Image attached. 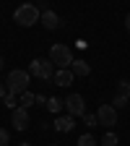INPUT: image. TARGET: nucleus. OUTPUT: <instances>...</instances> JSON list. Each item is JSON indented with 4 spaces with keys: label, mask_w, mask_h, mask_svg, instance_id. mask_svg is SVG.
Segmentation results:
<instances>
[{
    "label": "nucleus",
    "mask_w": 130,
    "mask_h": 146,
    "mask_svg": "<svg viewBox=\"0 0 130 146\" xmlns=\"http://www.w3.org/2000/svg\"><path fill=\"white\" fill-rule=\"evenodd\" d=\"M42 18V8L39 5H34V3H26V5H18L16 8V13H13V21L18 24V26H34L36 21Z\"/></svg>",
    "instance_id": "f257e3e1"
},
{
    "label": "nucleus",
    "mask_w": 130,
    "mask_h": 146,
    "mask_svg": "<svg viewBox=\"0 0 130 146\" xmlns=\"http://www.w3.org/2000/svg\"><path fill=\"white\" fill-rule=\"evenodd\" d=\"M31 84V76H29V70H21V68H16L8 73V78H5V86H8V94L18 97V94H24V91L29 89Z\"/></svg>",
    "instance_id": "f03ea898"
},
{
    "label": "nucleus",
    "mask_w": 130,
    "mask_h": 146,
    "mask_svg": "<svg viewBox=\"0 0 130 146\" xmlns=\"http://www.w3.org/2000/svg\"><path fill=\"white\" fill-rule=\"evenodd\" d=\"M29 76H31V78H42V81L55 78V63H52V60H44V58L31 60V63H29Z\"/></svg>",
    "instance_id": "7ed1b4c3"
},
{
    "label": "nucleus",
    "mask_w": 130,
    "mask_h": 146,
    "mask_svg": "<svg viewBox=\"0 0 130 146\" xmlns=\"http://www.w3.org/2000/svg\"><path fill=\"white\" fill-rule=\"evenodd\" d=\"M49 60L57 65V68H70V65H73V52H70L68 44H52Z\"/></svg>",
    "instance_id": "20e7f679"
},
{
    "label": "nucleus",
    "mask_w": 130,
    "mask_h": 146,
    "mask_svg": "<svg viewBox=\"0 0 130 146\" xmlns=\"http://www.w3.org/2000/svg\"><path fill=\"white\" fill-rule=\"evenodd\" d=\"M63 107L68 110L70 117H81L86 112V104H83V97L81 94H68V99H63Z\"/></svg>",
    "instance_id": "39448f33"
},
{
    "label": "nucleus",
    "mask_w": 130,
    "mask_h": 146,
    "mask_svg": "<svg viewBox=\"0 0 130 146\" xmlns=\"http://www.w3.org/2000/svg\"><path fill=\"white\" fill-rule=\"evenodd\" d=\"M96 120H99V125H115L117 123V110L112 107V104H102L99 110H96Z\"/></svg>",
    "instance_id": "423d86ee"
},
{
    "label": "nucleus",
    "mask_w": 130,
    "mask_h": 146,
    "mask_svg": "<svg viewBox=\"0 0 130 146\" xmlns=\"http://www.w3.org/2000/svg\"><path fill=\"white\" fill-rule=\"evenodd\" d=\"M11 123H13L16 131H26L29 128V110L26 107H16L13 115H11Z\"/></svg>",
    "instance_id": "0eeeda50"
},
{
    "label": "nucleus",
    "mask_w": 130,
    "mask_h": 146,
    "mask_svg": "<svg viewBox=\"0 0 130 146\" xmlns=\"http://www.w3.org/2000/svg\"><path fill=\"white\" fill-rule=\"evenodd\" d=\"M39 21H42L44 29H49V31L60 29V16L55 13V11H49V8H42V18H39Z\"/></svg>",
    "instance_id": "6e6552de"
},
{
    "label": "nucleus",
    "mask_w": 130,
    "mask_h": 146,
    "mask_svg": "<svg viewBox=\"0 0 130 146\" xmlns=\"http://www.w3.org/2000/svg\"><path fill=\"white\" fill-rule=\"evenodd\" d=\"M73 78H76V76H73V70L70 68H57V70H55V86H70L73 84Z\"/></svg>",
    "instance_id": "1a4fd4ad"
},
{
    "label": "nucleus",
    "mask_w": 130,
    "mask_h": 146,
    "mask_svg": "<svg viewBox=\"0 0 130 146\" xmlns=\"http://www.w3.org/2000/svg\"><path fill=\"white\" fill-rule=\"evenodd\" d=\"M73 128H76V117H70V115H60L55 120V131H60V133H70Z\"/></svg>",
    "instance_id": "9d476101"
},
{
    "label": "nucleus",
    "mask_w": 130,
    "mask_h": 146,
    "mask_svg": "<svg viewBox=\"0 0 130 146\" xmlns=\"http://www.w3.org/2000/svg\"><path fill=\"white\" fill-rule=\"evenodd\" d=\"M70 70H73V76H88V73H91V65L86 60H73Z\"/></svg>",
    "instance_id": "9b49d317"
},
{
    "label": "nucleus",
    "mask_w": 130,
    "mask_h": 146,
    "mask_svg": "<svg viewBox=\"0 0 130 146\" xmlns=\"http://www.w3.org/2000/svg\"><path fill=\"white\" fill-rule=\"evenodd\" d=\"M18 102H21V107H26V110H29L31 104H36V94H34V91H29V89H26L24 94H18Z\"/></svg>",
    "instance_id": "f8f14e48"
},
{
    "label": "nucleus",
    "mask_w": 130,
    "mask_h": 146,
    "mask_svg": "<svg viewBox=\"0 0 130 146\" xmlns=\"http://www.w3.org/2000/svg\"><path fill=\"white\" fill-rule=\"evenodd\" d=\"M117 97H122V99L130 102V81H127V78H122V81L117 84Z\"/></svg>",
    "instance_id": "ddd939ff"
},
{
    "label": "nucleus",
    "mask_w": 130,
    "mask_h": 146,
    "mask_svg": "<svg viewBox=\"0 0 130 146\" xmlns=\"http://www.w3.org/2000/svg\"><path fill=\"white\" fill-rule=\"evenodd\" d=\"M47 110H49V112H60V110H63V99L49 97V99H47Z\"/></svg>",
    "instance_id": "4468645a"
},
{
    "label": "nucleus",
    "mask_w": 130,
    "mask_h": 146,
    "mask_svg": "<svg viewBox=\"0 0 130 146\" xmlns=\"http://www.w3.org/2000/svg\"><path fill=\"white\" fill-rule=\"evenodd\" d=\"M117 133H112V131H107L104 133V138H102V146H117Z\"/></svg>",
    "instance_id": "2eb2a0df"
},
{
    "label": "nucleus",
    "mask_w": 130,
    "mask_h": 146,
    "mask_svg": "<svg viewBox=\"0 0 130 146\" xmlns=\"http://www.w3.org/2000/svg\"><path fill=\"white\" fill-rule=\"evenodd\" d=\"M78 146H96V138L91 136V133H83V136L78 138Z\"/></svg>",
    "instance_id": "dca6fc26"
},
{
    "label": "nucleus",
    "mask_w": 130,
    "mask_h": 146,
    "mask_svg": "<svg viewBox=\"0 0 130 146\" xmlns=\"http://www.w3.org/2000/svg\"><path fill=\"white\" fill-rule=\"evenodd\" d=\"M81 117H83V123H86L88 128H94V125H99V120H96V115H91V112H83Z\"/></svg>",
    "instance_id": "f3484780"
},
{
    "label": "nucleus",
    "mask_w": 130,
    "mask_h": 146,
    "mask_svg": "<svg viewBox=\"0 0 130 146\" xmlns=\"http://www.w3.org/2000/svg\"><path fill=\"white\" fill-rule=\"evenodd\" d=\"M8 131H5V128H0V146H8Z\"/></svg>",
    "instance_id": "a211bd4d"
},
{
    "label": "nucleus",
    "mask_w": 130,
    "mask_h": 146,
    "mask_svg": "<svg viewBox=\"0 0 130 146\" xmlns=\"http://www.w3.org/2000/svg\"><path fill=\"white\" fill-rule=\"evenodd\" d=\"M16 99H18V97H13V94H5V107L16 110Z\"/></svg>",
    "instance_id": "6ab92c4d"
},
{
    "label": "nucleus",
    "mask_w": 130,
    "mask_h": 146,
    "mask_svg": "<svg viewBox=\"0 0 130 146\" xmlns=\"http://www.w3.org/2000/svg\"><path fill=\"white\" fill-rule=\"evenodd\" d=\"M5 94H8V86H5V84H0V99H5Z\"/></svg>",
    "instance_id": "aec40b11"
},
{
    "label": "nucleus",
    "mask_w": 130,
    "mask_h": 146,
    "mask_svg": "<svg viewBox=\"0 0 130 146\" xmlns=\"http://www.w3.org/2000/svg\"><path fill=\"white\" fill-rule=\"evenodd\" d=\"M36 104H47V97L44 94H36Z\"/></svg>",
    "instance_id": "412c9836"
},
{
    "label": "nucleus",
    "mask_w": 130,
    "mask_h": 146,
    "mask_svg": "<svg viewBox=\"0 0 130 146\" xmlns=\"http://www.w3.org/2000/svg\"><path fill=\"white\" fill-rule=\"evenodd\" d=\"M125 29L130 31V13H127V18H125Z\"/></svg>",
    "instance_id": "4be33fe9"
},
{
    "label": "nucleus",
    "mask_w": 130,
    "mask_h": 146,
    "mask_svg": "<svg viewBox=\"0 0 130 146\" xmlns=\"http://www.w3.org/2000/svg\"><path fill=\"white\" fill-rule=\"evenodd\" d=\"M3 63H5V60H3V58H0V70H3Z\"/></svg>",
    "instance_id": "5701e85b"
},
{
    "label": "nucleus",
    "mask_w": 130,
    "mask_h": 146,
    "mask_svg": "<svg viewBox=\"0 0 130 146\" xmlns=\"http://www.w3.org/2000/svg\"><path fill=\"white\" fill-rule=\"evenodd\" d=\"M21 146H29V143H21Z\"/></svg>",
    "instance_id": "b1692460"
},
{
    "label": "nucleus",
    "mask_w": 130,
    "mask_h": 146,
    "mask_svg": "<svg viewBox=\"0 0 130 146\" xmlns=\"http://www.w3.org/2000/svg\"><path fill=\"white\" fill-rule=\"evenodd\" d=\"M49 146H55V143H49Z\"/></svg>",
    "instance_id": "393cba45"
}]
</instances>
